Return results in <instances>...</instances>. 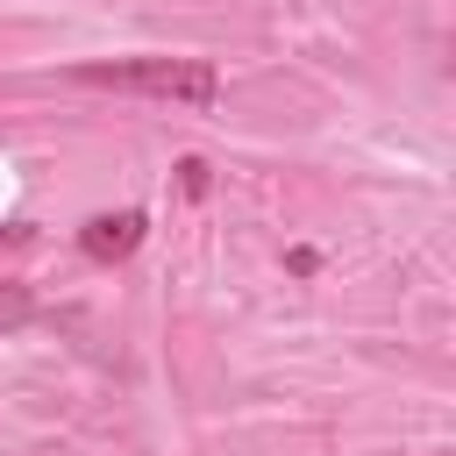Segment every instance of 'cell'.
Returning a JSON list of instances; mask_svg holds the SVG:
<instances>
[{
	"instance_id": "obj_2",
	"label": "cell",
	"mask_w": 456,
	"mask_h": 456,
	"mask_svg": "<svg viewBox=\"0 0 456 456\" xmlns=\"http://www.w3.org/2000/svg\"><path fill=\"white\" fill-rule=\"evenodd\" d=\"M142 228H150V221H142L135 207H121V214H93V221L78 228V249H86L93 264H121V256L142 242Z\"/></svg>"
},
{
	"instance_id": "obj_1",
	"label": "cell",
	"mask_w": 456,
	"mask_h": 456,
	"mask_svg": "<svg viewBox=\"0 0 456 456\" xmlns=\"http://www.w3.org/2000/svg\"><path fill=\"white\" fill-rule=\"evenodd\" d=\"M78 86H107V93H142V100H171V107H207L221 100V71L207 57H93L71 71Z\"/></svg>"
},
{
	"instance_id": "obj_4",
	"label": "cell",
	"mask_w": 456,
	"mask_h": 456,
	"mask_svg": "<svg viewBox=\"0 0 456 456\" xmlns=\"http://www.w3.org/2000/svg\"><path fill=\"white\" fill-rule=\"evenodd\" d=\"M178 178H185V192H192V200L207 192V164H200V157H185V164H178Z\"/></svg>"
},
{
	"instance_id": "obj_3",
	"label": "cell",
	"mask_w": 456,
	"mask_h": 456,
	"mask_svg": "<svg viewBox=\"0 0 456 456\" xmlns=\"http://www.w3.org/2000/svg\"><path fill=\"white\" fill-rule=\"evenodd\" d=\"M28 314H36V299H28L21 285H0V328H21Z\"/></svg>"
}]
</instances>
